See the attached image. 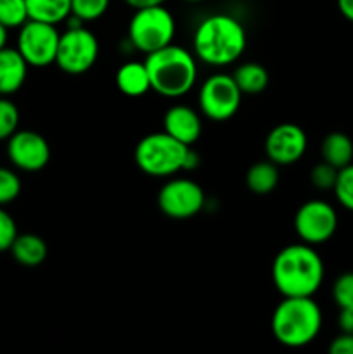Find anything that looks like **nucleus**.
I'll use <instances>...</instances> for the list:
<instances>
[{
	"mask_svg": "<svg viewBox=\"0 0 353 354\" xmlns=\"http://www.w3.org/2000/svg\"><path fill=\"white\" fill-rule=\"evenodd\" d=\"M175 33V17L163 3L135 9L128 23V40L132 47L145 55L173 44Z\"/></svg>",
	"mask_w": 353,
	"mask_h": 354,
	"instance_id": "6",
	"label": "nucleus"
},
{
	"mask_svg": "<svg viewBox=\"0 0 353 354\" xmlns=\"http://www.w3.org/2000/svg\"><path fill=\"white\" fill-rule=\"evenodd\" d=\"M293 227L301 242L320 245L331 241L338 230V213L327 201L310 199L298 207Z\"/></svg>",
	"mask_w": 353,
	"mask_h": 354,
	"instance_id": "9",
	"label": "nucleus"
},
{
	"mask_svg": "<svg viewBox=\"0 0 353 354\" xmlns=\"http://www.w3.org/2000/svg\"><path fill=\"white\" fill-rule=\"evenodd\" d=\"M99 57V40L85 26H68L59 37L55 62L68 75H83L93 68Z\"/></svg>",
	"mask_w": 353,
	"mask_h": 354,
	"instance_id": "8",
	"label": "nucleus"
},
{
	"mask_svg": "<svg viewBox=\"0 0 353 354\" xmlns=\"http://www.w3.org/2000/svg\"><path fill=\"white\" fill-rule=\"evenodd\" d=\"M338 327L339 332L353 334V308H343V310H339Z\"/></svg>",
	"mask_w": 353,
	"mask_h": 354,
	"instance_id": "31",
	"label": "nucleus"
},
{
	"mask_svg": "<svg viewBox=\"0 0 353 354\" xmlns=\"http://www.w3.org/2000/svg\"><path fill=\"white\" fill-rule=\"evenodd\" d=\"M118 90L127 97L145 95L151 90V82H149V73L145 68V62L128 61L123 66H120L114 75Z\"/></svg>",
	"mask_w": 353,
	"mask_h": 354,
	"instance_id": "16",
	"label": "nucleus"
},
{
	"mask_svg": "<svg viewBox=\"0 0 353 354\" xmlns=\"http://www.w3.org/2000/svg\"><path fill=\"white\" fill-rule=\"evenodd\" d=\"M151 90L166 99L187 95L197 82L196 55L180 45L170 44L145 55Z\"/></svg>",
	"mask_w": 353,
	"mask_h": 354,
	"instance_id": "3",
	"label": "nucleus"
},
{
	"mask_svg": "<svg viewBox=\"0 0 353 354\" xmlns=\"http://www.w3.org/2000/svg\"><path fill=\"white\" fill-rule=\"evenodd\" d=\"M19 127V109L9 97L0 95V140H7Z\"/></svg>",
	"mask_w": 353,
	"mask_h": 354,
	"instance_id": "24",
	"label": "nucleus"
},
{
	"mask_svg": "<svg viewBox=\"0 0 353 354\" xmlns=\"http://www.w3.org/2000/svg\"><path fill=\"white\" fill-rule=\"evenodd\" d=\"M28 68L17 48L3 47L0 50V95L10 97L19 92L26 82Z\"/></svg>",
	"mask_w": 353,
	"mask_h": 354,
	"instance_id": "15",
	"label": "nucleus"
},
{
	"mask_svg": "<svg viewBox=\"0 0 353 354\" xmlns=\"http://www.w3.org/2000/svg\"><path fill=\"white\" fill-rule=\"evenodd\" d=\"M332 299L339 310L353 308V272L341 273L332 283Z\"/></svg>",
	"mask_w": 353,
	"mask_h": 354,
	"instance_id": "27",
	"label": "nucleus"
},
{
	"mask_svg": "<svg viewBox=\"0 0 353 354\" xmlns=\"http://www.w3.org/2000/svg\"><path fill=\"white\" fill-rule=\"evenodd\" d=\"M329 353L331 354H353V334H345L341 332L336 335L329 344Z\"/></svg>",
	"mask_w": 353,
	"mask_h": 354,
	"instance_id": "30",
	"label": "nucleus"
},
{
	"mask_svg": "<svg viewBox=\"0 0 353 354\" xmlns=\"http://www.w3.org/2000/svg\"><path fill=\"white\" fill-rule=\"evenodd\" d=\"M336 2H338V9L343 17L353 23V0H336Z\"/></svg>",
	"mask_w": 353,
	"mask_h": 354,
	"instance_id": "32",
	"label": "nucleus"
},
{
	"mask_svg": "<svg viewBox=\"0 0 353 354\" xmlns=\"http://www.w3.org/2000/svg\"><path fill=\"white\" fill-rule=\"evenodd\" d=\"M10 252L12 258L16 259L19 265L23 266H33L42 265L48 254L47 244L42 237L35 234H17L16 241L10 245Z\"/></svg>",
	"mask_w": 353,
	"mask_h": 354,
	"instance_id": "17",
	"label": "nucleus"
},
{
	"mask_svg": "<svg viewBox=\"0 0 353 354\" xmlns=\"http://www.w3.org/2000/svg\"><path fill=\"white\" fill-rule=\"evenodd\" d=\"M59 37L55 24L28 19L19 28L16 48L30 68H47L55 62Z\"/></svg>",
	"mask_w": 353,
	"mask_h": 354,
	"instance_id": "10",
	"label": "nucleus"
},
{
	"mask_svg": "<svg viewBox=\"0 0 353 354\" xmlns=\"http://www.w3.org/2000/svg\"><path fill=\"white\" fill-rule=\"evenodd\" d=\"M242 102L234 76L227 73H215L208 76L197 92V106L201 114L211 121H227L235 116Z\"/></svg>",
	"mask_w": 353,
	"mask_h": 354,
	"instance_id": "7",
	"label": "nucleus"
},
{
	"mask_svg": "<svg viewBox=\"0 0 353 354\" xmlns=\"http://www.w3.org/2000/svg\"><path fill=\"white\" fill-rule=\"evenodd\" d=\"M320 254L310 244H291L277 252L272 263V282L282 297H314L324 282Z\"/></svg>",
	"mask_w": 353,
	"mask_h": 354,
	"instance_id": "1",
	"label": "nucleus"
},
{
	"mask_svg": "<svg viewBox=\"0 0 353 354\" xmlns=\"http://www.w3.org/2000/svg\"><path fill=\"white\" fill-rule=\"evenodd\" d=\"M7 35H9V30H7L3 24H0V50H2L3 47H7Z\"/></svg>",
	"mask_w": 353,
	"mask_h": 354,
	"instance_id": "34",
	"label": "nucleus"
},
{
	"mask_svg": "<svg viewBox=\"0 0 353 354\" xmlns=\"http://www.w3.org/2000/svg\"><path fill=\"white\" fill-rule=\"evenodd\" d=\"M322 161L341 169L353 162V140L343 131H331L320 145Z\"/></svg>",
	"mask_w": 353,
	"mask_h": 354,
	"instance_id": "18",
	"label": "nucleus"
},
{
	"mask_svg": "<svg viewBox=\"0 0 353 354\" xmlns=\"http://www.w3.org/2000/svg\"><path fill=\"white\" fill-rule=\"evenodd\" d=\"M7 158L21 171H40L51 161V145L38 131L17 130L7 138Z\"/></svg>",
	"mask_w": 353,
	"mask_h": 354,
	"instance_id": "12",
	"label": "nucleus"
},
{
	"mask_svg": "<svg viewBox=\"0 0 353 354\" xmlns=\"http://www.w3.org/2000/svg\"><path fill=\"white\" fill-rule=\"evenodd\" d=\"M338 168L331 166L329 162L322 161L318 165H315L310 171V183L315 189L322 190H332L336 185V180H338Z\"/></svg>",
	"mask_w": 353,
	"mask_h": 354,
	"instance_id": "28",
	"label": "nucleus"
},
{
	"mask_svg": "<svg viewBox=\"0 0 353 354\" xmlns=\"http://www.w3.org/2000/svg\"><path fill=\"white\" fill-rule=\"evenodd\" d=\"M26 7L30 19L55 26L71 14V0H26Z\"/></svg>",
	"mask_w": 353,
	"mask_h": 354,
	"instance_id": "21",
	"label": "nucleus"
},
{
	"mask_svg": "<svg viewBox=\"0 0 353 354\" xmlns=\"http://www.w3.org/2000/svg\"><path fill=\"white\" fill-rule=\"evenodd\" d=\"M248 37L239 19L230 14H211L197 24L192 37L196 59L213 68L230 66L244 54Z\"/></svg>",
	"mask_w": 353,
	"mask_h": 354,
	"instance_id": "2",
	"label": "nucleus"
},
{
	"mask_svg": "<svg viewBox=\"0 0 353 354\" xmlns=\"http://www.w3.org/2000/svg\"><path fill=\"white\" fill-rule=\"evenodd\" d=\"M17 237V225L14 218L0 206V252L10 251V245Z\"/></svg>",
	"mask_w": 353,
	"mask_h": 354,
	"instance_id": "29",
	"label": "nucleus"
},
{
	"mask_svg": "<svg viewBox=\"0 0 353 354\" xmlns=\"http://www.w3.org/2000/svg\"><path fill=\"white\" fill-rule=\"evenodd\" d=\"M332 192L345 209L353 211V162L339 169Z\"/></svg>",
	"mask_w": 353,
	"mask_h": 354,
	"instance_id": "25",
	"label": "nucleus"
},
{
	"mask_svg": "<svg viewBox=\"0 0 353 354\" xmlns=\"http://www.w3.org/2000/svg\"><path fill=\"white\" fill-rule=\"evenodd\" d=\"M279 344L298 349L311 344L322 330V310L314 297H284L270 320Z\"/></svg>",
	"mask_w": 353,
	"mask_h": 354,
	"instance_id": "4",
	"label": "nucleus"
},
{
	"mask_svg": "<svg viewBox=\"0 0 353 354\" xmlns=\"http://www.w3.org/2000/svg\"><path fill=\"white\" fill-rule=\"evenodd\" d=\"M163 131L172 135L182 144L192 147L197 140H199L201 133H203V121L197 111L192 107L183 106V104H176V106L170 107L163 118Z\"/></svg>",
	"mask_w": 353,
	"mask_h": 354,
	"instance_id": "14",
	"label": "nucleus"
},
{
	"mask_svg": "<svg viewBox=\"0 0 353 354\" xmlns=\"http://www.w3.org/2000/svg\"><path fill=\"white\" fill-rule=\"evenodd\" d=\"M242 95H258L269 86V71L260 62H242L232 73Z\"/></svg>",
	"mask_w": 353,
	"mask_h": 354,
	"instance_id": "20",
	"label": "nucleus"
},
{
	"mask_svg": "<svg viewBox=\"0 0 353 354\" xmlns=\"http://www.w3.org/2000/svg\"><path fill=\"white\" fill-rule=\"evenodd\" d=\"M183 2H190V3H197V2H204V0H183Z\"/></svg>",
	"mask_w": 353,
	"mask_h": 354,
	"instance_id": "35",
	"label": "nucleus"
},
{
	"mask_svg": "<svg viewBox=\"0 0 353 354\" xmlns=\"http://www.w3.org/2000/svg\"><path fill=\"white\" fill-rule=\"evenodd\" d=\"M127 6H130L132 9H142V7H151V6H161L165 3V0H125Z\"/></svg>",
	"mask_w": 353,
	"mask_h": 354,
	"instance_id": "33",
	"label": "nucleus"
},
{
	"mask_svg": "<svg viewBox=\"0 0 353 354\" xmlns=\"http://www.w3.org/2000/svg\"><path fill=\"white\" fill-rule=\"evenodd\" d=\"M206 204L203 187L190 178H170L158 192V207L172 220H189Z\"/></svg>",
	"mask_w": 353,
	"mask_h": 354,
	"instance_id": "11",
	"label": "nucleus"
},
{
	"mask_svg": "<svg viewBox=\"0 0 353 354\" xmlns=\"http://www.w3.org/2000/svg\"><path fill=\"white\" fill-rule=\"evenodd\" d=\"M246 185L256 196H266L273 192L279 185V166L270 159L255 162L246 173Z\"/></svg>",
	"mask_w": 353,
	"mask_h": 354,
	"instance_id": "19",
	"label": "nucleus"
},
{
	"mask_svg": "<svg viewBox=\"0 0 353 354\" xmlns=\"http://www.w3.org/2000/svg\"><path fill=\"white\" fill-rule=\"evenodd\" d=\"M308 149V137L296 123H280L265 138L266 159L277 166H289L300 161Z\"/></svg>",
	"mask_w": 353,
	"mask_h": 354,
	"instance_id": "13",
	"label": "nucleus"
},
{
	"mask_svg": "<svg viewBox=\"0 0 353 354\" xmlns=\"http://www.w3.org/2000/svg\"><path fill=\"white\" fill-rule=\"evenodd\" d=\"M21 194V178L14 169L0 166V206L14 203Z\"/></svg>",
	"mask_w": 353,
	"mask_h": 354,
	"instance_id": "26",
	"label": "nucleus"
},
{
	"mask_svg": "<svg viewBox=\"0 0 353 354\" xmlns=\"http://www.w3.org/2000/svg\"><path fill=\"white\" fill-rule=\"evenodd\" d=\"M189 145L182 144L166 131H154L138 140L134 159L142 173L154 178H170L185 169Z\"/></svg>",
	"mask_w": 353,
	"mask_h": 354,
	"instance_id": "5",
	"label": "nucleus"
},
{
	"mask_svg": "<svg viewBox=\"0 0 353 354\" xmlns=\"http://www.w3.org/2000/svg\"><path fill=\"white\" fill-rule=\"evenodd\" d=\"M109 3L111 0H71V16L82 23L96 21L107 12Z\"/></svg>",
	"mask_w": 353,
	"mask_h": 354,
	"instance_id": "23",
	"label": "nucleus"
},
{
	"mask_svg": "<svg viewBox=\"0 0 353 354\" xmlns=\"http://www.w3.org/2000/svg\"><path fill=\"white\" fill-rule=\"evenodd\" d=\"M28 19L26 0H0V24L7 30L21 28Z\"/></svg>",
	"mask_w": 353,
	"mask_h": 354,
	"instance_id": "22",
	"label": "nucleus"
}]
</instances>
